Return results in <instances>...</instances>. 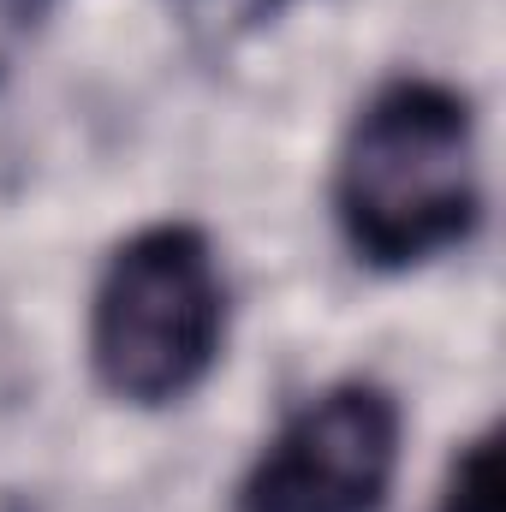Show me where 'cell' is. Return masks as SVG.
Segmentation results:
<instances>
[{
    "mask_svg": "<svg viewBox=\"0 0 506 512\" xmlns=\"http://www.w3.org/2000/svg\"><path fill=\"white\" fill-rule=\"evenodd\" d=\"M334 215L370 268H417L465 245L483 221L471 102L435 78L381 84L340 143Z\"/></svg>",
    "mask_w": 506,
    "mask_h": 512,
    "instance_id": "obj_1",
    "label": "cell"
},
{
    "mask_svg": "<svg viewBox=\"0 0 506 512\" xmlns=\"http://www.w3.org/2000/svg\"><path fill=\"white\" fill-rule=\"evenodd\" d=\"M227 340V280L215 245L161 221L108 256L90 304L96 382L126 405H173L203 382Z\"/></svg>",
    "mask_w": 506,
    "mask_h": 512,
    "instance_id": "obj_2",
    "label": "cell"
},
{
    "mask_svg": "<svg viewBox=\"0 0 506 512\" xmlns=\"http://www.w3.org/2000/svg\"><path fill=\"white\" fill-rule=\"evenodd\" d=\"M399 471V405L340 382L298 405L239 483V512H381Z\"/></svg>",
    "mask_w": 506,
    "mask_h": 512,
    "instance_id": "obj_3",
    "label": "cell"
},
{
    "mask_svg": "<svg viewBox=\"0 0 506 512\" xmlns=\"http://www.w3.org/2000/svg\"><path fill=\"white\" fill-rule=\"evenodd\" d=\"M441 512H501V447H495V435H477L453 459Z\"/></svg>",
    "mask_w": 506,
    "mask_h": 512,
    "instance_id": "obj_4",
    "label": "cell"
},
{
    "mask_svg": "<svg viewBox=\"0 0 506 512\" xmlns=\"http://www.w3.org/2000/svg\"><path fill=\"white\" fill-rule=\"evenodd\" d=\"M12 6H18V12H36V6H42V0H12Z\"/></svg>",
    "mask_w": 506,
    "mask_h": 512,
    "instance_id": "obj_5",
    "label": "cell"
}]
</instances>
